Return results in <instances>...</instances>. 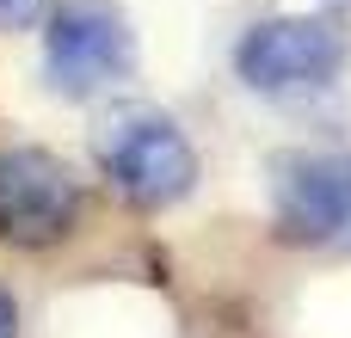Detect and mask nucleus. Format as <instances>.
Returning a JSON list of instances; mask_svg holds the SVG:
<instances>
[{
  "mask_svg": "<svg viewBox=\"0 0 351 338\" xmlns=\"http://www.w3.org/2000/svg\"><path fill=\"white\" fill-rule=\"evenodd\" d=\"M99 166L136 209H167L197 185V154L154 105H123L99 123Z\"/></svg>",
  "mask_w": 351,
  "mask_h": 338,
  "instance_id": "obj_1",
  "label": "nucleus"
},
{
  "mask_svg": "<svg viewBox=\"0 0 351 338\" xmlns=\"http://www.w3.org/2000/svg\"><path fill=\"white\" fill-rule=\"evenodd\" d=\"M346 62V25L333 12H284L247 31L234 68L253 92H302L321 86Z\"/></svg>",
  "mask_w": 351,
  "mask_h": 338,
  "instance_id": "obj_2",
  "label": "nucleus"
},
{
  "mask_svg": "<svg viewBox=\"0 0 351 338\" xmlns=\"http://www.w3.org/2000/svg\"><path fill=\"white\" fill-rule=\"evenodd\" d=\"M136 43L123 31V18L99 0H74L49 18V37H43V68H49V86L68 92V99H86L111 80H123Z\"/></svg>",
  "mask_w": 351,
  "mask_h": 338,
  "instance_id": "obj_3",
  "label": "nucleus"
},
{
  "mask_svg": "<svg viewBox=\"0 0 351 338\" xmlns=\"http://www.w3.org/2000/svg\"><path fill=\"white\" fill-rule=\"evenodd\" d=\"M74 172L43 148H0V240L49 246L74 228Z\"/></svg>",
  "mask_w": 351,
  "mask_h": 338,
  "instance_id": "obj_4",
  "label": "nucleus"
},
{
  "mask_svg": "<svg viewBox=\"0 0 351 338\" xmlns=\"http://www.w3.org/2000/svg\"><path fill=\"white\" fill-rule=\"evenodd\" d=\"M271 203L290 240H339L351 216V154H278Z\"/></svg>",
  "mask_w": 351,
  "mask_h": 338,
  "instance_id": "obj_5",
  "label": "nucleus"
},
{
  "mask_svg": "<svg viewBox=\"0 0 351 338\" xmlns=\"http://www.w3.org/2000/svg\"><path fill=\"white\" fill-rule=\"evenodd\" d=\"M37 6H43V0H0V31L31 25V18H37Z\"/></svg>",
  "mask_w": 351,
  "mask_h": 338,
  "instance_id": "obj_6",
  "label": "nucleus"
},
{
  "mask_svg": "<svg viewBox=\"0 0 351 338\" xmlns=\"http://www.w3.org/2000/svg\"><path fill=\"white\" fill-rule=\"evenodd\" d=\"M0 338H19V308H12L6 289H0Z\"/></svg>",
  "mask_w": 351,
  "mask_h": 338,
  "instance_id": "obj_7",
  "label": "nucleus"
},
{
  "mask_svg": "<svg viewBox=\"0 0 351 338\" xmlns=\"http://www.w3.org/2000/svg\"><path fill=\"white\" fill-rule=\"evenodd\" d=\"M339 240H346V246H351V216H346V228H339Z\"/></svg>",
  "mask_w": 351,
  "mask_h": 338,
  "instance_id": "obj_8",
  "label": "nucleus"
}]
</instances>
